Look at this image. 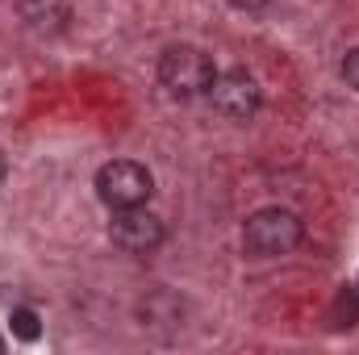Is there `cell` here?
I'll return each mask as SVG.
<instances>
[{
    "label": "cell",
    "mask_w": 359,
    "mask_h": 355,
    "mask_svg": "<svg viewBox=\"0 0 359 355\" xmlns=\"http://www.w3.org/2000/svg\"><path fill=\"white\" fill-rule=\"evenodd\" d=\"M301 239H305L301 217H297L292 209H280V205L255 209V213L247 217V226H243V251L255 255V260L288 255V251L301 247Z\"/></svg>",
    "instance_id": "6da1fadb"
},
{
    "label": "cell",
    "mask_w": 359,
    "mask_h": 355,
    "mask_svg": "<svg viewBox=\"0 0 359 355\" xmlns=\"http://www.w3.org/2000/svg\"><path fill=\"white\" fill-rule=\"evenodd\" d=\"M155 192V176L147 163L138 159H109L100 163L96 172V196L109 205V209H134V205H147Z\"/></svg>",
    "instance_id": "7a4b0ae2"
},
{
    "label": "cell",
    "mask_w": 359,
    "mask_h": 355,
    "mask_svg": "<svg viewBox=\"0 0 359 355\" xmlns=\"http://www.w3.org/2000/svg\"><path fill=\"white\" fill-rule=\"evenodd\" d=\"M213 76H217L213 59L205 51H196V46H168L163 59H159L163 88L172 92V96H184V100L188 96H205L209 84H213Z\"/></svg>",
    "instance_id": "3957f363"
},
{
    "label": "cell",
    "mask_w": 359,
    "mask_h": 355,
    "mask_svg": "<svg viewBox=\"0 0 359 355\" xmlns=\"http://www.w3.org/2000/svg\"><path fill=\"white\" fill-rule=\"evenodd\" d=\"M109 239H113V247H121L126 255H151V251L163 247L168 230H163V222H159L147 205H134V209H113Z\"/></svg>",
    "instance_id": "277c9868"
},
{
    "label": "cell",
    "mask_w": 359,
    "mask_h": 355,
    "mask_svg": "<svg viewBox=\"0 0 359 355\" xmlns=\"http://www.w3.org/2000/svg\"><path fill=\"white\" fill-rule=\"evenodd\" d=\"M205 96H209V105H213L222 117H230V121H247V117H255V113H259V100H264L259 80H255L251 72H243V67H234V72H217Z\"/></svg>",
    "instance_id": "5b68a950"
},
{
    "label": "cell",
    "mask_w": 359,
    "mask_h": 355,
    "mask_svg": "<svg viewBox=\"0 0 359 355\" xmlns=\"http://www.w3.org/2000/svg\"><path fill=\"white\" fill-rule=\"evenodd\" d=\"M17 8L34 29H59L67 21V0H21Z\"/></svg>",
    "instance_id": "8992f818"
},
{
    "label": "cell",
    "mask_w": 359,
    "mask_h": 355,
    "mask_svg": "<svg viewBox=\"0 0 359 355\" xmlns=\"http://www.w3.org/2000/svg\"><path fill=\"white\" fill-rule=\"evenodd\" d=\"M330 322H334V330H351L359 322V288H339V297H334V309H330Z\"/></svg>",
    "instance_id": "52a82bcc"
},
{
    "label": "cell",
    "mask_w": 359,
    "mask_h": 355,
    "mask_svg": "<svg viewBox=\"0 0 359 355\" xmlns=\"http://www.w3.org/2000/svg\"><path fill=\"white\" fill-rule=\"evenodd\" d=\"M8 330H13V339H21V343H38V335H42L38 314H34L29 305H17V309L8 314Z\"/></svg>",
    "instance_id": "ba28073f"
},
{
    "label": "cell",
    "mask_w": 359,
    "mask_h": 355,
    "mask_svg": "<svg viewBox=\"0 0 359 355\" xmlns=\"http://www.w3.org/2000/svg\"><path fill=\"white\" fill-rule=\"evenodd\" d=\"M343 80H347V84H351V88L359 92V46L343 55Z\"/></svg>",
    "instance_id": "9c48e42d"
},
{
    "label": "cell",
    "mask_w": 359,
    "mask_h": 355,
    "mask_svg": "<svg viewBox=\"0 0 359 355\" xmlns=\"http://www.w3.org/2000/svg\"><path fill=\"white\" fill-rule=\"evenodd\" d=\"M226 4H234V8H243V13H259V8H268L271 0H226Z\"/></svg>",
    "instance_id": "30bf717a"
},
{
    "label": "cell",
    "mask_w": 359,
    "mask_h": 355,
    "mask_svg": "<svg viewBox=\"0 0 359 355\" xmlns=\"http://www.w3.org/2000/svg\"><path fill=\"white\" fill-rule=\"evenodd\" d=\"M4 176H8V159H4V151H0V184H4Z\"/></svg>",
    "instance_id": "8fae6325"
},
{
    "label": "cell",
    "mask_w": 359,
    "mask_h": 355,
    "mask_svg": "<svg viewBox=\"0 0 359 355\" xmlns=\"http://www.w3.org/2000/svg\"><path fill=\"white\" fill-rule=\"evenodd\" d=\"M0 351H4V339H0Z\"/></svg>",
    "instance_id": "7c38bea8"
}]
</instances>
